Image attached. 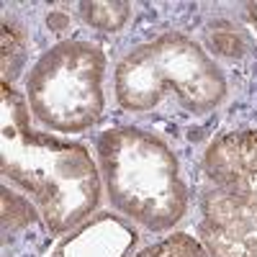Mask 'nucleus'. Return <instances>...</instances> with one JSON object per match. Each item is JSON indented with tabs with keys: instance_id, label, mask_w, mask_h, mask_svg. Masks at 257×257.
I'll return each instance as SVG.
<instances>
[{
	"instance_id": "nucleus-4",
	"label": "nucleus",
	"mask_w": 257,
	"mask_h": 257,
	"mask_svg": "<svg viewBox=\"0 0 257 257\" xmlns=\"http://www.w3.org/2000/svg\"><path fill=\"white\" fill-rule=\"evenodd\" d=\"M105 54L70 39L44 52L26 77V100L36 121L59 134H77L103 116Z\"/></svg>"
},
{
	"instance_id": "nucleus-7",
	"label": "nucleus",
	"mask_w": 257,
	"mask_h": 257,
	"mask_svg": "<svg viewBox=\"0 0 257 257\" xmlns=\"http://www.w3.org/2000/svg\"><path fill=\"white\" fill-rule=\"evenodd\" d=\"M137 244V231L113 213L85 219L64 237L52 257H128Z\"/></svg>"
},
{
	"instance_id": "nucleus-11",
	"label": "nucleus",
	"mask_w": 257,
	"mask_h": 257,
	"mask_svg": "<svg viewBox=\"0 0 257 257\" xmlns=\"http://www.w3.org/2000/svg\"><path fill=\"white\" fill-rule=\"evenodd\" d=\"M31 221H36V211H34L31 201L3 185V231L6 234L18 231V229L29 226Z\"/></svg>"
},
{
	"instance_id": "nucleus-12",
	"label": "nucleus",
	"mask_w": 257,
	"mask_h": 257,
	"mask_svg": "<svg viewBox=\"0 0 257 257\" xmlns=\"http://www.w3.org/2000/svg\"><path fill=\"white\" fill-rule=\"evenodd\" d=\"M208 39H211V47L216 52H221V54L234 57V54L242 52V39L234 31H216V34H211Z\"/></svg>"
},
{
	"instance_id": "nucleus-1",
	"label": "nucleus",
	"mask_w": 257,
	"mask_h": 257,
	"mask_svg": "<svg viewBox=\"0 0 257 257\" xmlns=\"http://www.w3.org/2000/svg\"><path fill=\"white\" fill-rule=\"evenodd\" d=\"M29 100L3 82L0 170L41 211L52 237L80 226L100 201V173L88 149L29 126Z\"/></svg>"
},
{
	"instance_id": "nucleus-3",
	"label": "nucleus",
	"mask_w": 257,
	"mask_h": 257,
	"mask_svg": "<svg viewBox=\"0 0 257 257\" xmlns=\"http://www.w3.org/2000/svg\"><path fill=\"white\" fill-rule=\"evenodd\" d=\"M123 111L147 113L175 95L188 113H208L226 98V77L201 44L183 34H162L128 52L113 75Z\"/></svg>"
},
{
	"instance_id": "nucleus-2",
	"label": "nucleus",
	"mask_w": 257,
	"mask_h": 257,
	"mask_svg": "<svg viewBox=\"0 0 257 257\" xmlns=\"http://www.w3.org/2000/svg\"><path fill=\"white\" fill-rule=\"evenodd\" d=\"M98 167L108 201L149 231L173 229L188 211V188L175 152L160 137L134 126L98 137Z\"/></svg>"
},
{
	"instance_id": "nucleus-5",
	"label": "nucleus",
	"mask_w": 257,
	"mask_h": 257,
	"mask_svg": "<svg viewBox=\"0 0 257 257\" xmlns=\"http://www.w3.org/2000/svg\"><path fill=\"white\" fill-rule=\"evenodd\" d=\"M198 239L208 257H257V203L206 190Z\"/></svg>"
},
{
	"instance_id": "nucleus-6",
	"label": "nucleus",
	"mask_w": 257,
	"mask_h": 257,
	"mask_svg": "<svg viewBox=\"0 0 257 257\" xmlns=\"http://www.w3.org/2000/svg\"><path fill=\"white\" fill-rule=\"evenodd\" d=\"M203 173L213 190L257 203V132H231L211 142L203 155Z\"/></svg>"
},
{
	"instance_id": "nucleus-13",
	"label": "nucleus",
	"mask_w": 257,
	"mask_h": 257,
	"mask_svg": "<svg viewBox=\"0 0 257 257\" xmlns=\"http://www.w3.org/2000/svg\"><path fill=\"white\" fill-rule=\"evenodd\" d=\"M247 16H249V24H252L254 31H257V3H249V6H247Z\"/></svg>"
},
{
	"instance_id": "nucleus-8",
	"label": "nucleus",
	"mask_w": 257,
	"mask_h": 257,
	"mask_svg": "<svg viewBox=\"0 0 257 257\" xmlns=\"http://www.w3.org/2000/svg\"><path fill=\"white\" fill-rule=\"evenodd\" d=\"M80 16L85 24L98 29V31H121L123 24L132 16V3H80Z\"/></svg>"
},
{
	"instance_id": "nucleus-9",
	"label": "nucleus",
	"mask_w": 257,
	"mask_h": 257,
	"mask_svg": "<svg viewBox=\"0 0 257 257\" xmlns=\"http://www.w3.org/2000/svg\"><path fill=\"white\" fill-rule=\"evenodd\" d=\"M134 257H208V252L201 244V239L190 237L185 231H178L173 237H165L157 244H149Z\"/></svg>"
},
{
	"instance_id": "nucleus-10",
	"label": "nucleus",
	"mask_w": 257,
	"mask_h": 257,
	"mask_svg": "<svg viewBox=\"0 0 257 257\" xmlns=\"http://www.w3.org/2000/svg\"><path fill=\"white\" fill-rule=\"evenodd\" d=\"M26 59V34L13 21L3 24V82H13Z\"/></svg>"
}]
</instances>
